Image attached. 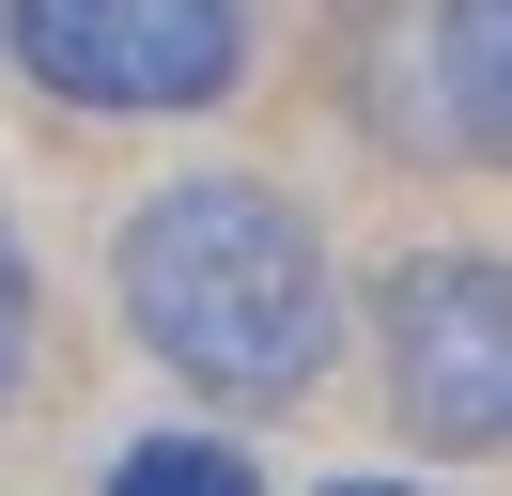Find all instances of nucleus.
Wrapping results in <instances>:
<instances>
[{"mask_svg":"<svg viewBox=\"0 0 512 496\" xmlns=\"http://www.w3.org/2000/svg\"><path fill=\"white\" fill-rule=\"evenodd\" d=\"M0 47H16L32 93L109 109V124L218 109V93L249 78V16H233V0H0Z\"/></svg>","mask_w":512,"mask_h":496,"instance_id":"obj_2","label":"nucleus"},{"mask_svg":"<svg viewBox=\"0 0 512 496\" xmlns=\"http://www.w3.org/2000/svg\"><path fill=\"white\" fill-rule=\"evenodd\" d=\"M109 496H264V481L218 450V434H140V450L109 465Z\"/></svg>","mask_w":512,"mask_h":496,"instance_id":"obj_5","label":"nucleus"},{"mask_svg":"<svg viewBox=\"0 0 512 496\" xmlns=\"http://www.w3.org/2000/svg\"><path fill=\"white\" fill-rule=\"evenodd\" d=\"M373 341H388V403H404V434H435V450H512V279L481 264V248H419V264H388Z\"/></svg>","mask_w":512,"mask_h":496,"instance_id":"obj_3","label":"nucleus"},{"mask_svg":"<svg viewBox=\"0 0 512 496\" xmlns=\"http://www.w3.org/2000/svg\"><path fill=\"white\" fill-rule=\"evenodd\" d=\"M125 279V326L156 341L187 388L218 403H295L342 341V279H326V233L280 202L264 171H187L125 217L109 248Z\"/></svg>","mask_w":512,"mask_h":496,"instance_id":"obj_1","label":"nucleus"},{"mask_svg":"<svg viewBox=\"0 0 512 496\" xmlns=\"http://www.w3.org/2000/svg\"><path fill=\"white\" fill-rule=\"evenodd\" d=\"M404 78H373V124L404 155H497L512 140V0H404Z\"/></svg>","mask_w":512,"mask_h":496,"instance_id":"obj_4","label":"nucleus"},{"mask_svg":"<svg viewBox=\"0 0 512 496\" xmlns=\"http://www.w3.org/2000/svg\"><path fill=\"white\" fill-rule=\"evenodd\" d=\"M16 372H32V264H16V233H0V403H16Z\"/></svg>","mask_w":512,"mask_h":496,"instance_id":"obj_6","label":"nucleus"},{"mask_svg":"<svg viewBox=\"0 0 512 496\" xmlns=\"http://www.w3.org/2000/svg\"><path fill=\"white\" fill-rule=\"evenodd\" d=\"M326 496H419V481H326Z\"/></svg>","mask_w":512,"mask_h":496,"instance_id":"obj_7","label":"nucleus"}]
</instances>
